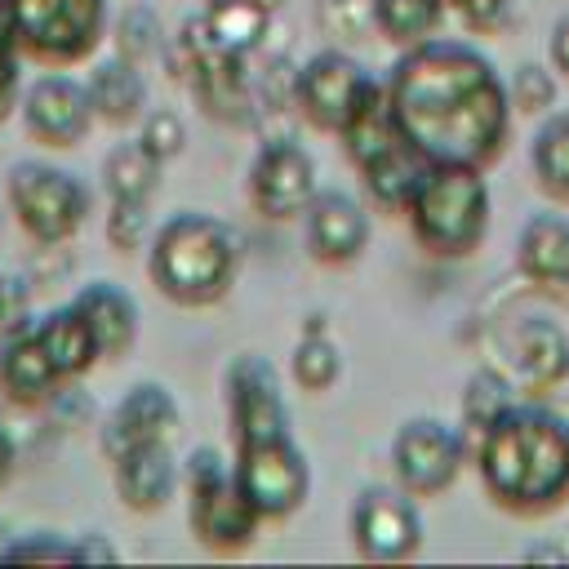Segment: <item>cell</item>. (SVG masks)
Wrapping results in <instances>:
<instances>
[{
  "label": "cell",
  "mask_w": 569,
  "mask_h": 569,
  "mask_svg": "<svg viewBox=\"0 0 569 569\" xmlns=\"http://www.w3.org/2000/svg\"><path fill=\"white\" fill-rule=\"evenodd\" d=\"M400 142L422 164L489 169L511 142V98L498 67L462 40H422L400 49L382 76Z\"/></svg>",
  "instance_id": "obj_1"
},
{
  "label": "cell",
  "mask_w": 569,
  "mask_h": 569,
  "mask_svg": "<svg viewBox=\"0 0 569 569\" xmlns=\"http://www.w3.org/2000/svg\"><path fill=\"white\" fill-rule=\"evenodd\" d=\"M476 476L507 516H551L569 502V422L511 400L471 445Z\"/></svg>",
  "instance_id": "obj_2"
},
{
  "label": "cell",
  "mask_w": 569,
  "mask_h": 569,
  "mask_svg": "<svg viewBox=\"0 0 569 569\" xmlns=\"http://www.w3.org/2000/svg\"><path fill=\"white\" fill-rule=\"evenodd\" d=\"M240 276V244L236 231L204 213V209H178L169 213L147 244V280L156 293L182 311L218 307Z\"/></svg>",
  "instance_id": "obj_3"
},
{
  "label": "cell",
  "mask_w": 569,
  "mask_h": 569,
  "mask_svg": "<svg viewBox=\"0 0 569 569\" xmlns=\"http://www.w3.org/2000/svg\"><path fill=\"white\" fill-rule=\"evenodd\" d=\"M489 178L476 164H422L405 218L427 258L462 262L471 258L489 236Z\"/></svg>",
  "instance_id": "obj_4"
},
{
  "label": "cell",
  "mask_w": 569,
  "mask_h": 569,
  "mask_svg": "<svg viewBox=\"0 0 569 569\" xmlns=\"http://www.w3.org/2000/svg\"><path fill=\"white\" fill-rule=\"evenodd\" d=\"M4 27L27 62L67 71L107 40L111 0H4Z\"/></svg>",
  "instance_id": "obj_5"
},
{
  "label": "cell",
  "mask_w": 569,
  "mask_h": 569,
  "mask_svg": "<svg viewBox=\"0 0 569 569\" xmlns=\"http://www.w3.org/2000/svg\"><path fill=\"white\" fill-rule=\"evenodd\" d=\"M182 493H187L191 538L213 556H240L244 547H253L258 529L267 525L253 511V502L240 493L231 462L209 445H196L182 458Z\"/></svg>",
  "instance_id": "obj_6"
},
{
  "label": "cell",
  "mask_w": 569,
  "mask_h": 569,
  "mask_svg": "<svg viewBox=\"0 0 569 569\" xmlns=\"http://www.w3.org/2000/svg\"><path fill=\"white\" fill-rule=\"evenodd\" d=\"M4 209L31 244H67L93 213V187L53 160H18L4 173Z\"/></svg>",
  "instance_id": "obj_7"
},
{
  "label": "cell",
  "mask_w": 569,
  "mask_h": 569,
  "mask_svg": "<svg viewBox=\"0 0 569 569\" xmlns=\"http://www.w3.org/2000/svg\"><path fill=\"white\" fill-rule=\"evenodd\" d=\"M231 476L262 520H289L311 498V462L293 431L236 445Z\"/></svg>",
  "instance_id": "obj_8"
},
{
  "label": "cell",
  "mask_w": 569,
  "mask_h": 569,
  "mask_svg": "<svg viewBox=\"0 0 569 569\" xmlns=\"http://www.w3.org/2000/svg\"><path fill=\"white\" fill-rule=\"evenodd\" d=\"M471 462V445L462 427L445 418H405L391 436V471L396 485L413 498H440L458 485L462 467Z\"/></svg>",
  "instance_id": "obj_9"
},
{
  "label": "cell",
  "mask_w": 569,
  "mask_h": 569,
  "mask_svg": "<svg viewBox=\"0 0 569 569\" xmlns=\"http://www.w3.org/2000/svg\"><path fill=\"white\" fill-rule=\"evenodd\" d=\"M347 538L369 565H405L422 551V511L418 498L400 485H365L347 507Z\"/></svg>",
  "instance_id": "obj_10"
},
{
  "label": "cell",
  "mask_w": 569,
  "mask_h": 569,
  "mask_svg": "<svg viewBox=\"0 0 569 569\" xmlns=\"http://www.w3.org/2000/svg\"><path fill=\"white\" fill-rule=\"evenodd\" d=\"M382 84V76H373L365 62H356L342 49H320L311 53L298 76H293V102L302 111V120L329 138H338L347 129V120L373 98V89Z\"/></svg>",
  "instance_id": "obj_11"
},
{
  "label": "cell",
  "mask_w": 569,
  "mask_h": 569,
  "mask_svg": "<svg viewBox=\"0 0 569 569\" xmlns=\"http://www.w3.org/2000/svg\"><path fill=\"white\" fill-rule=\"evenodd\" d=\"M18 116H22L27 138L36 147H49V151L80 147L98 124L84 80H76L71 71H53V67L44 76H36L31 84H22Z\"/></svg>",
  "instance_id": "obj_12"
},
{
  "label": "cell",
  "mask_w": 569,
  "mask_h": 569,
  "mask_svg": "<svg viewBox=\"0 0 569 569\" xmlns=\"http://www.w3.org/2000/svg\"><path fill=\"white\" fill-rule=\"evenodd\" d=\"M316 191H320L316 160L302 142L271 138V142L258 147V156L249 164V178H244V196H249L253 213H262L267 222L302 218V209L311 204Z\"/></svg>",
  "instance_id": "obj_13"
},
{
  "label": "cell",
  "mask_w": 569,
  "mask_h": 569,
  "mask_svg": "<svg viewBox=\"0 0 569 569\" xmlns=\"http://www.w3.org/2000/svg\"><path fill=\"white\" fill-rule=\"evenodd\" d=\"M227 422H231V440H262V436H280L289 431V405H284V387L276 365L262 351H240L227 365Z\"/></svg>",
  "instance_id": "obj_14"
},
{
  "label": "cell",
  "mask_w": 569,
  "mask_h": 569,
  "mask_svg": "<svg viewBox=\"0 0 569 569\" xmlns=\"http://www.w3.org/2000/svg\"><path fill=\"white\" fill-rule=\"evenodd\" d=\"M369 236H373L369 209L351 191L320 187L311 196V204L302 209V240H307L311 262H320V267H351V262H360L365 249H369Z\"/></svg>",
  "instance_id": "obj_15"
},
{
  "label": "cell",
  "mask_w": 569,
  "mask_h": 569,
  "mask_svg": "<svg viewBox=\"0 0 569 569\" xmlns=\"http://www.w3.org/2000/svg\"><path fill=\"white\" fill-rule=\"evenodd\" d=\"M182 422V409L173 400V391L156 378H142L133 382L116 405L111 413L102 418V431H98V445H102V458H120L124 449L133 445H151V440H173Z\"/></svg>",
  "instance_id": "obj_16"
},
{
  "label": "cell",
  "mask_w": 569,
  "mask_h": 569,
  "mask_svg": "<svg viewBox=\"0 0 569 569\" xmlns=\"http://www.w3.org/2000/svg\"><path fill=\"white\" fill-rule=\"evenodd\" d=\"M111 485H116V498L124 511L156 516L173 502V493L182 485V462L173 458L169 440L133 445L120 458H111Z\"/></svg>",
  "instance_id": "obj_17"
},
{
  "label": "cell",
  "mask_w": 569,
  "mask_h": 569,
  "mask_svg": "<svg viewBox=\"0 0 569 569\" xmlns=\"http://www.w3.org/2000/svg\"><path fill=\"white\" fill-rule=\"evenodd\" d=\"M71 302L89 320L102 360H120V356L133 351L138 329H142V311H138V298L124 284H116V280H89V284L76 289Z\"/></svg>",
  "instance_id": "obj_18"
},
{
  "label": "cell",
  "mask_w": 569,
  "mask_h": 569,
  "mask_svg": "<svg viewBox=\"0 0 569 569\" xmlns=\"http://www.w3.org/2000/svg\"><path fill=\"white\" fill-rule=\"evenodd\" d=\"M67 382L58 378V369L49 365L44 347L36 342L31 333V320L13 333L0 338V396L9 405H22V409H36L44 400H53Z\"/></svg>",
  "instance_id": "obj_19"
},
{
  "label": "cell",
  "mask_w": 569,
  "mask_h": 569,
  "mask_svg": "<svg viewBox=\"0 0 569 569\" xmlns=\"http://www.w3.org/2000/svg\"><path fill=\"white\" fill-rule=\"evenodd\" d=\"M516 267L542 289H569V213H529L516 236Z\"/></svg>",
  "instance_id": "obj_20"
},
{
  "label": "cell",
  "mask_w": 569,
  "mask_h": 569,
  "mask_svg": "<svg viewBox=\"0 0 569 569\" xmlns=\"http://www.w3.org/2000/svg\"><path fill=\"white\" fill-rule=\"evenodd\" d=\"M84 89H89V102H93V116L98 124H111V129H129L142 120L147 111V76L138 62L111 53V58H98L84 76Z\"/></svg>",
  "instance_id": "obj_21"
},
{
  "label": "cell",
  "mask_w": 569,
  "mask_h": 569,
  "mask_svg": "<svg viewBox=\"0 0 569 569\" xmlns=\"http://www.w3.org/2000/svg\"><path fill=\"white\" fill-rule=\"evenodd\" d=\"M31 333H36V342L44 347V356H49V365L58 369L62 382L84 378V373L102 360L98 338H93V329H89V320L80 316L76 302H62V307H53V311H44V316H31Z\"/></svg>",
  "instance_id": "obj_22"
},
{
  "label": "cell",
  "mask_w": 569,
  "mask_h": 569,
  "mask_svg": "<svg viewBox=\"0 0 569 569\" xmlns=\"http://www.w3.org/2000/svg\"><path fill=\"white\" fill-rule=\"evenodd\" d=\"M160 173H164V164L138 138H124V142L107 147V156L98 164L107 200H147L151 204V196L160 191Z\"/></svg>",
  "instance_id": "obj_23"
},
{
  "label": "cell",
  "mask_w": 569,
  "mask_h": 569,
  "mask_svg": "<svg viewBox=\"0 0 569 569\" xmlns=\"http://www.w3.org/2000/svg\"><path fill=\"white\" fill-rule=\"evenodd\" d=\"M516 360L525 369V382L538 387V391L565 382L569 378V338H565V329L542 320V316L525 320L516 329Z\"/></svg>",
  "instance_id": "obj_24"
},
{
  "label": "cell",
  "mask_w": 569,
  "mask_h": 569,
  "mask_svg": "<svg viewBox=\"0 0 569 569\" xmlns=\"http://www.w3.org/2000/svg\"><path fill=\"white\" fill-rule=\"evenodd\" d=\"M529 173L542 196L569 204V111H547L529 142Z\"/></svg>",
  "instance_id": "obj_25"
},
{
  "label": "cell",
  "mask_w": 569,
  "mask_h": 569,
  "mask_svg": "<svg viewBox=\"0 0 569 569\" xmlns=\"http://www.w3.org/2000/svg\"><path fill=\"white\" fill-rule=\"evenodd\" d=\"M445 9L449 0H369V22L387 44L409 49L440 31Z\"/></svg>",
  "instance_id": "obj_26"
},
{
  "label": "cell",
  "mask_w": 569,
  "mask_h": 569,
  "mask_svg": "<svg viewBox=\"0 0 569 569\" xmlns=\"http://www.w3.org/2000/svg\"><path fill=\"white\" fill-rule=\"evenodd\" d=\"M200 18H204L213 44L222 53H236V58H249L262 44L267 27H271V13L253 0H209L200 9Z\"/></svg>",
  "instance_id": "obj_27"
},
{
  "label": "cell",
  "mask_w": 569,
  "mask_h": 569,
  "mask_svg": "<svg viewBox=\"0 0 569 569\" xmlns=\"http://www.w3.org/2000/svg\"><path fill=\"white\" fill-rule=\"evenodd\" d=\"M289 378L298 391L307 396H325L333 391V382L342 378V356L329 338V329H316V333H302L289 351Z\"/></svg>",
  "instance_id": "obj_28"
},
{
  "label": "cell",
  "mask_w": 569,
  "mask_h": 569,
  "mask_svg": "<svg viewBox=\"0 0 569 569\" xmlns=\"http://www.w3.org/2000/svg\"><path fill=\"white\" fill-rule=\"evenodd\" d=\"M111 40H116V53L129 58V62H138V67L164 58V44H169L164 22H160V13H156L151 4H129V9L111 22Z\"/></svg>",
  "instance_id": "obj_29"
},
{
  "label": "cell",
  "mask_w": 569,
  "mask_h": 569,
  "mask_svg": "<svg viewBox=\"0 0 569 569\" xmlns=\"http://www.w3.org/2000/svg\"><path fill=\"white\" fill-rule=\"evenodd\" d=\"M507 405H511V387H507V378H502V373H493V369H476V373L467 378L462 400H458L467 445H476V440H480V431H485V427H489Z\"/></svg>",
  "instance_id": "obj_30"
},
{
  "label": "cell",
  "mask_w": 569,
  "mask_h": 569,
  "mask_svg": "<svg viewBox=\"0 0 569 569\" xmlns=\"http://www.w3.org/2000/svg\"><path fill=\"white\" fill-rule=\"evenodd\" d=\"M556 93H560V76L551 71V62H520L507 76V98H511V111L520 116L556 111Z\"/></svg>",
  "instance_id": "obj_31"
},
{
  "label": "cell",
  "mask_w": 569,
  "mask_h": 569,
  "mask_svg": "<svg viewBox=\"0 0 569 569\" xmlns=\"http://www.w3.org/2000/svg\"><path fill=\"white\" fill-rule=\"evenodd\" d=\"M151 204L147 200H111L107 204V222H102V236L116 253H142L151 244Z\"/></svg>",
  "instance_id": "obj_32"
},
{
  "label": "cell",
  "mask_w": 569,
  "mask_h": 569,
  "mask_svg": "<svg viewBox=\"0 0 569 569\" xmlns=\"http://www.w3.org/2000/svg\"><path fill=\"white\" fill-rule=\"evenodd\" d=\"M133 138H138L160 164H169V160H178V156L187 151V124H182V116H178L173 107H147Z\"/></svg>",
  "instance_id": "obj_33"
},
{
  "label": "cell",
  "mask_w": 569,
  "mask_h": 569,
  "mask_svg": "<svg viewBox=\"0 0 569 569\" xmlns=\"http://www.w3.org/2000/svg\"><path fill=\"white\" fill-rule=\"evenodd\" d=\"M71 565V538L53 533V529H31V533H13L4 565Z\"/></svg>",
  "instance_id": "obj_34"
},
{
  "label": "cell",
  "mask_w": 569,
  "mask_h": 569,
  "mask_svg": "<svg viewBox=\"0 0 569 569\" xmlns=\"http://www.w3.org/2000/svg\"><path fill=\"white\" fill-rule=\"evenodd\" d=\"M31 280L18 271H0V338L31 320Z\"/></svg>",
  "instance_id": "obj_35"
},
{
  "label": "cell",
  "mask_w": 569,
  "mask_h": 569,
  "mask_svg": "<svg viewBox=\"0 0 569 569\" xmlns=\"http://www.w3.org/2000/svg\"><path fill=\"white\" fill-rule=\"evenodd\" d=\"M22 53H18V44H13V36H9V27H4V18H0V124L13 116V107H18V98H22Z\"/></svg>",
  "instance_id": "obj_36"
},
{
  "label": "cell",
  "mask_w": 569,
  "mask_h": 569,
  "mask_svg": "<svg viewBox=\"0 0 569 569\" xmlns=\"http://www.w3.org/2000/svg\"><path fill=\"white\" fill-rule=\"evenodd\" d=\"M449 4L458 9V18H462L467 31L489 36V31H502V27H507L516 0H449Z\"/></svg>",
  "instance_id": "obj_37"
},
{
  "label": "cell",
  "mask_w": 569,
  "mask_h": 569,
  "mask_svg": "<svg viewBox=\"0 0 569 569\" xmlns=\"http://www.w3.org/2000/svg\"><path fill=\"white\" fill-rule=\"evenodd\" d=\"M107 560H116V547L107 542V533L84 529L71 538V565H107Z\"/></svg>",
  "instance_id": "obj_38"
},
{
  "label": "cell",
  "mask_w": 569,
  "mask_h": 569,
  "mask_svg": "<svg viewBox=\"0 0 569 569\" xmlns=\"http://www.w3.org/2000/svg\"><path fill=\"white\" fill-rule=\"evenodd\" d=\"M547 62L560 80H569V13H560L551 22V36H547Z\"/></svg>",
  "instance_id": "obj_39"
},
{
  "label": "cell",
  "mask_w": 569,
  "mask_h": 569,
  "mask_svg": "<svg viewBox=\"0 0 569 569\" xmlns=\"http://www.w3.org/2000/svg\"><path fill=\"white\" fill-rule=\"evenodd\" d=\"M13 471H18V445H13L9 427L0 422V489L13 480Z\"/></svg>",
  "instance_id": "obj_40"
},
{
  "label": "cell",
  "mask_w": 569,
  "mask_h": 569,
  "mask_svg": "<svg viewBox=\"0 0 569 569\" xmlns=\"http://www.w3.org/2000/svg\"><path fill=\"white\" fill-rule=\"evenodd\" d=\"M9 542H13V533H9V525L0 520V565H4V551H9Z\"/></svg>",
  "instance_id": "obj_41"
},
{
  "label": "cell",
  "mask_w": 569,
  "mask_h": 569,
  "mask_svg": "<svg viewBox=\"0 0 569 569\" xmlns=\"http://www.w3.org/2000/svg\"><path fill=\"white\" fill-rule=\"evenodd\" d=\"M253 4H262V9H267V13H271V18H276V13H280V9H284V0H253Z\"/></svg>",
  "instance_id": "obj_42"
},
{
  "label": "cell",
  "mask_w": 569,
  "mask_h": 569,
  "mask_svg": "<svg viewBox=\"0 0 569 569\" xmlns=\"http://www.w3.org/2000/svg\"><path fill=\"white\" fill-rule=\"evenodd\" d=\"M0 18H4V0H0Z\"/></svg>",
  "instance_id": "obj_43"
},
{
  "label": "cell",
  "mask_w": 569,
  "mask_h": 569,
  "mask_svg": "<svg viewBox=\"0 0 569 569\" xmlns=\"http://www.w3.org/2000/svg\"><path fill=\"white\" fill-rule=\"evenodd\" d=\"M0 222H4V204H0Z\"/></svg>",
  "instance_id": "obj_44"
},
{
  "label": "cell",
  "mask_w": 569,
  "mask_h": 569,
  "mask_svg": "<svg viewBox=\"0 0 569 569\" xmlns=\"http://www.w3.org/2000/svg\"><path fill=\"white\" fill-rule=\"evenodd\" d=\"M200 4H209V0H200Z\"/></svg>",
  "instance_id": "obj_45"
}]
</instances>
